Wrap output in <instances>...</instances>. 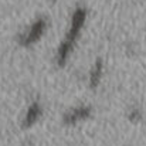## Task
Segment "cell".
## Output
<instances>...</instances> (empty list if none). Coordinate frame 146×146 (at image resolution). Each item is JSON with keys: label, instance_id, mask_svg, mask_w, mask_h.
<instances>
[{"label": "cell", "instance_id": "obj_1", "mask_svg": "<svg viewBox=\"0 0 146 146\" xmlns=\"http://www.w3.org/2000/svg\"><path fill=\"white\" fill-rule=\"evenodd\" d=\"M37 115H38V109L37 108H31L30 111H29V115H27V123H33L34 122V119L37 118Z\"/></svg>", "mask_w": 146, "mask_h": 146}]
</instances>
